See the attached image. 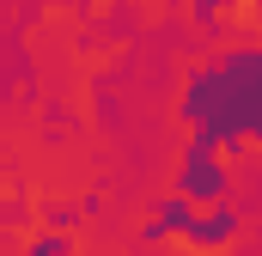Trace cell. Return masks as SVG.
Segmentation results:
<instances>
[{
  "instance_id": "cell-1",
  "label": "cell",
  "mask_w": 262,
  "mask_h": 256,
  "mask_svg": "<svg viewBox=\"0 0 262 256\" xmlns=\"http://www.w3.org/2000/svg\"><path fill=\"white\" fill-rule=\"evenodd\" d=\"M256 49H232L226 61L201 67L183 92V116L195 122V146L220 153V146H244L256 134Z\"/></svg>"
},
{
  "instance_id": "cell-3",
  "label": "cell",
  "mask_w": 262,
  "mask_h": 256,
  "mask_svg": "<svg viewBox=\"0 0 262 256\" xmlns=\"http://www.w3.org/2000/svg\"><path fill=\"white\" fill-rule=\"evenodd\" d=\"M183 238L195 244V250H220V244H232L238 238V214L220 201V207H195L189 214V226H183Z\"/></svg>"
},
{
  "instance_id": "cell-5",
  "label": "cell",
  "mask_w": 262,
  "mask_h": 256,
  "mask_svg": "<svg viewBox=\"0 0 262 256\" xmlns=\"http://www.w3.org/2000/svg\"><path fill=\"white\" fill-rule=\"evenodd\" d=\"M31 256H67V238H61V232H49V238L31 244Z\"/></svg>"
},
{
  "instance_id": "cell-2",
  "label": "cell",
  "mask_w": 262,
  "mask_h": 256,
  "mask_svg": "<svg viewBox=\"0 0 262 256\" xmlns=\"http://www.w3.org/2000/svg\"><path fill=\"white\" fill-rule=\"evenodd\" d=\"M189 207H220L226 201V165H220V153H207L189 140V153H183V171H177V189Z\"/></svg>"
},
{
  "instance_id": "cell-6",
  "label": "cell",
  "mask_w": 262,
  "mask_h": 256,
  "mask_svg": "<svg viewBox=\"0 0 262 256\" xmlns=\"http://www.w3.org/2000/svg\"><path fill=\"white\" fill-rule=\"evenodd\" d=\"M220 6H232V0H195V18H213Z\"/></svg>"
},
{
  "instance_id": "cell-4",
  "label": "cell",
  "mask_w": 262,
  "mask_h": 256,
  "mask_svg": "<svg viewBox=\"0 0 262 256\" xmlns=\"http://www.w3.org/2000/svg\"><path fill=\"white\" fill-rule=\"evenodd\" d=\"M189 214H195V207H189L183 195H159V201H152V226H146V238H165V232H177V238H183Z\"/></svg>"
}]
</instances>
